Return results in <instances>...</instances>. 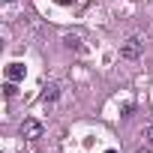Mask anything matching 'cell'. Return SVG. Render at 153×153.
<instances>
[{
	"label": "cell",
	"mask_w": 153,
	"mask_h": 153,
	"mask_svg": "<svg viewBox=\"0 0 153 153\" xmlns=\"http://www.w3.org/2000/svg\"><path fill=\"white\" fill-rule=\"evenodd\" d=\"M144 138H147V144L153 147V123H147V126H144Z\"/></svg>",
	"instance_id": "obj_7"
},
{
	"label": "cell",
	"mask_w": 153,
	"mask_h": 153,
	"mask_svg": "<svg viewBox=\"0 0 153 153\" xmlns=\"http://www.w3.org/2000/svg\"><path fill=\"white\" fill-rule=\"evenodd\" d=\"M3 93H6V96H15V93H18V90H15V81H6V84H3Z\"/></svg>",
	"instance_id": "obj_6"
},
{
	"label": "cell",
	"mask_w": 153,
	"mask_h": 153,
	"mask_svg": "<svg viewBox=\"0 0 153 153\" xmlns=\"http://www.w3.org/2000/svg\"><path fill=\"white\" fill-rule=\"evenodd\" d=\"M6 78H9V81H21V78H24V66H21V63H9V66H6Z\"/></svg>",
	"instance_id": "obj_4"
},
{
	"label": "cell",
	"mask_w": 153,
	"mask_h": 153,
	"mask_svg": "<svg viewBox=\"0 0 153 153\" xmlns=\"http://www.w3.org/2000/svg\"><path fill=\"white\" fill-rule=\"evenodd\" d=\"M141 51H144V42H141L138 36H129V39L120 45V57H126V60H138Z\"/></svg>",
	"instance_id": "obj_1"
},
{
	"label": "cell",
	"mask_w": 153,
	"mask_h": 153,
	"mask_svg": "<svg viewBox=\"0 0 153 153\" xmlns=\"http://www.w3.org/2000/svg\"><path fill=\"white\" fill-rule=\"evenodd\" d=\"M21 135H24L27 141L42 138V123H39V120H24V123H21Z\"/></svg>",
	"instance_id": "obj_2"
},
{
	"label": "cell",
	"mask_w": 153,
	"mask_h": 153,
	"mask_svg": "<svg viewBox=\"0 0 153 153\" xmlns=\"http://www.w3.org/2000/svg\"><path fill=\"white\" fill-rule=\"evenodd\" d=\"M57 96H60V84H48L45 90H42V102L48 105V102H57Z\"/></svg>",
	"instance_id": "obj_5"
},
{
	"label": "cell",
	"mask_w": 153,
	"mask_h": 153,
	"mask_svg": "<svg viewBox=\"0 0 153 153\" xmlns=\"http://www.w3.org/2000/svg\"><path fill=\"white\" fill-rule=\"evenodd\" d=\"M105 153H117V150H105Z\"/></svg>",
	"instance_id": "obj_9"
},
{
	"label": "cell",
	"mask_w": 153,
	"mask_h": 153,
	"mask_svg": "<svg viewBox=\"0 0 153 153\" xmlns=\"http://www.w3.org/2000/svg\"><path fill=\"white\" fill-rule=\"evenodd\" d=\"M63 45L69 51H81V33H66L63 36Z\"/></svg>",
	"instance_id": "obj_3"
},
{
	"label": "cell",
	"mask_w": 153,
	"mask_h": 153,
	"mask_svg": "<svg viewBox=\"0 0 153 153\" xmlns=\"http://www.w3.org/2000/svg\"><path fill=\"white\" fill-rule=\"evenodd\" d=\"M138 153H153V150H150V147H141V150H138Z\"/></svg>",
	"instance_id": "obj_8"
}]
</instances>
